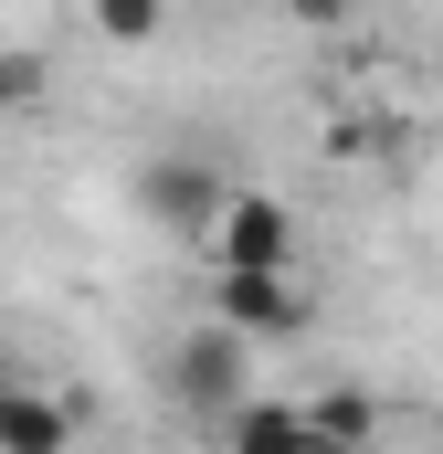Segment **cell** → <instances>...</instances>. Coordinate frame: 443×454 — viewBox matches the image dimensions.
Returning a JSON list of instances; mask_svg holds the SVG:
<instances>
[{"label":"cell","mask_w":443,"mask_h":454,"mask_svg":"<svg viewBox=\"0 0 443 454\" xmlns=\"http://www.w3.org/2000/svg\"><path fill=\"white\" fill-rule=\"evenodd\" d=\"M201 243H212V275H296L307 223H296V201H275V191H232Z\"/></svg>","instance_id":"obj_1"},{"label":"cell","mask_w":443,"mask_h":454,"mask_svg":"<svg viewBox=\"0 0 443 454\" xmlns=\"http://www.w3.org/2000/svg\"><path fill=\"white\" fill-rule=\"evenodd\" d=\"M169 402H180L190 423L243 412V402H253V348H243V339H222L212 317H201V328H180V348H169Z\"/></svg>","instance_id":"obj_2"},{"label":"cell","mask_w":443,"mask_h":454,"mask_svg":"<svg viewBox=\"0 0 443 454\" xmlns=\"http://www.w3.org/2000/svg\"><path fill=\"white\" fill-rule=\"evenodd\" d=\"M222 201H232V180H222V159H190V148H169V159H148L137 169V212L159 232H180V243H201L222 223Z\"/></svg>","instance_id":"obj_3"},{"label":"cell","mask_w":443,"mask_h":454,"mask_svg":"<svg viewBox=\"0 0 443 454\" xmlns=\"http://www.w3.org/2000/svg\"><path fill=\"white\" fill-rule=\"evenodd\" d=\"M212 328L222 339H307L317 328V296L296 275H212Z\"/></svg>","instance_id":"obj_4"},{"label":"cell","mask_w":443,"mask_h":454,"mask_svg":"<svg viewBox=\"0 0 443 454\" xmlns=\"http://www.w3.org/2000/svg\"><path fill=\"white\" fill-rule=\"evenodd\" d=\"M212 444H222V454H338V444L307 434V412H296V402H264V391H253L243 412H222Z\"/></svg>","instance_id":"obj_5"},{"label":"cell","mask_w":443,"mask_h":454,"mask_svg":"<svg viewBox=\"0 0 443 454\" xmlns=\"http://www.w3.org/2000/svg\"><path fill=\"white\" fill-rule=\"evenodd\" d=\"M0 454H74V402H53L32 380H0Z\"/></svg>","instance_id":"obj_6"},{"label":"cell","mask_w":443,"mask_h":454,"mask_svg":"<svg viewBox=\"0 0 443 454\" xmlns=\"http://www.w3.org/2000/svg\"><path fill=\"white\" fill-rule=\"evenodd\" d=\"M296 412H307V434H317V444H338V454H369V444H380V402H369L359 380H338V391H307Z\"/></svg>","instance_id":"obj_7"},{"label":"cell","mask_w":443,"mask_h":454,"mask_svg":"<svg viewBox=\"0 0 443 454\" xmlns=\"http://www.w3.org/2000/svg\"><path fill=\"white\" fill-rule=\"evenodd\" d=\"M43 85H53V64H43L32 43H0V116H21Z\"/></svg>","instance_id":"obj_8"},{"label":"cell","mask_w":443,"mask_h":454,"mask_svg":"<svg viewBox=\"0 0 443 454\" xmlns=\"http://www.w3.org/2000/svg\"><path fill=\"white\" fill-rule=\"evenodd\" d=\"M96 32H106V43H159V32H169V11H159V0H106V11H96Z\"/></svg>","instance_id":"obj_9"}]
</instances>
